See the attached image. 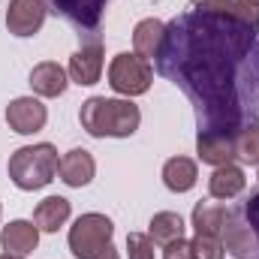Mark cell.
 Segmentation results:
<instances>
[{
	"instance_id": "cell-27",
	"label": "cell",
	"mask_w": 259,
	"mask_h": 259,
	"mask_svg": "<svg viewBox=\"0 0 259 259\" xmlns=\"http://www.w3.org/2000/svg\"><path fill=\"white\" fill-rule=\"evenodd\" d=\"M0 259H24V256H18V253H0Z\"/></svg>"
},
{
	"instance_id": "cell-14",
	"label": "cell",
	"mask_w": 259,
	"mask_h": 259,
	"mask_svg": "<svg viewBox=\"0 0 259 259\" xmlns=\"http://www.w3.org/2000/svg\"><path fill=\"white\" fill-rule=\"evenodd\" d=\"M0 244L6 253H18V256H27L36 250L39 244V226L30 223V220H12L3 226L0 232Z\"/></svg>"
},
{
	"instance_id": "cell-9",
	"label": "cell",
	"mask_w": 259,
	"mask_h": 259,
	"mask_svg": "<svg viewBox=\"0 0 259 259\" xmlns=\"http://www.w3.org/2000/svg\"><path fill=\"white\" fill-rule=\"evenodd\" d=\"M49 121V109L36 100V97H18L6 106V124L18 136H33L46 127Z\"/></svg>"
},
{
	"instance_id": "cell-3",
	"label": "cell",
	"mask_w": 259,
	"mask_h": 259,
	"mask_svg": "<svg viewBox=\"0 0 259 259\" xmlns=\"http://www.w3.org/2000/svg\"><path fill=\"white\" fill-rule=\"evenodd\" d=\"M58 166H61V157L52 142L24 145L9 157V178L18 190H42L46 184L55 181Z\"/></svg>"
},
{
	"instance_id": "cell-5",
	"label": "cell",
	"mask_w": 259,
	"mask_h": 259,
	"mask_svg": "<svg viewBox=\"0 0 259 259\" xmlns=\"http://www.w3.org/2000/svg\"><path fill=\"white\" fill-rule=\"evenodd\" d=\"M151 81H154V66H151V61L139 58L136 52L133 55L130 52L115 55V61L109 66V84H112L115 94H121L127 100L130 97H142V94H148Z\"/></svg>"
},
{
	"instance_id": "cell-19",
	"label": "cell",
	"mask_w": 259,
	"mask_h": 259,
	"mask_svg": "<svg viewBox=\"0 0 259 259\" xmlns=\"http://www.w3.org/2000/svg\"><path fill=\"white\" fill-rule=\"evenodd\" d=\"M196 178H199V169L190 157H172L166 160L163 166V184L172 190V193H187L196 187Z\"/></svg>"
},
{
	"instance_id": "cell-10",
	"label": "cell",
	"mask_w": 259,
	"mask_h": 259,
	"mask_svg": "<svg viewBox=\"0 0 259 259\" xmlns=\"http://www.w3.org/2000/svg\"><path fill=\"white\" fill-rule=\"evenodd\" d=\"M69 81L72 84H81V88H91L100 81L103 75V42L100 39H88L72 58H69Z\"/></svg>"
},
{
	"instance_id": "cell-26",
	"label": "cell",
	"mask_w": 259,
	"mask_h": 259,
	"mask_svg": "<svg viewBox=\"0 0 259 259\" xmlns=\"http://www.w3.org/2000/svg\"><path fill=\"white\" fill-rule=\"evenodd\" d=\"M91 259H121V253H118V247H115V244H106L103 250H97Z\"/></svg>"
},
{
	"instance_id": "cell-13",
	"label": "cell",
	"mask_w": 259,
	"mask_h": 259,
	"mask_svg": "<svg viewBox=\"0 0 259 259\" xmlns=\"http://www.w3.org/2000/svg\"><path fill=\"white\" fill-rule=\"evenodd\" d=\"M30 88L36 97H61L69 88V72L55 61H42L30 69Z\"/></svg>"
},
{
	"instance_id": "cell-7",
	"label": "cell",
	"mask_w": 259,
	"mask_h": 259,
	"mask_svg": "<svg viewBox=\"0 0 259 259\" xmlns=\"http://www.w3.org/2000/svg\"><path fill=\"white\" fill-rule=\"evenodd\" d=\"M112 0H52L55 12H61L66 21L78 30V36H91V39H100L97 30L103 24V15H106V6Z\"/></svg>"
},
{
	"instance_id": "cell-24",
	"label": "cell",
	"mask_w": 259,
	"mask_h": 259,
	"mask_svg": "<svg viewBox=\"0 0 259 259\" xmlns=\"http://www.w3.org/2000/svg\"><path fill=\"white\" fill-rule=\"evenodd\" d=\"M127 253L130 259H154V241L145 232H130L127 235Z\"/></svg>"
},
{
	"instance_id": "cell-25",
	"label": "cell",
	"mask_w": 259,
	"mask_h": 259,
	"mask_svg": "<svg viewBox=\"0 0 259 259\" xmlns=\"http://www.w3.org/2000/svg\"><path fill=\"white\" fill-rule=\"evenodd\" d=\"M163 259H193V244H190V241H184V238H178V241L166 244Z\"/></svg>"
},
{
	"instance_id": "cell-4",
	"label": "cell",
	"mask_w": 259,
	"mask_h": 259,
	"mask_svg": "<svg viewBox=\"0 0 259 259\" xmlns=\"http://www.w3.org/2000/svg\"><path fill=\"white\" fill-rule=\"evenodd\" d=\"M223 247L235 259H259V187L244 202L229 208Z\"/></svg>"
},
{
	"instance_id": "cell-11",
	"label": "cell",
	"mask_w": 259,
	"mask_h": 259,
	"mask_svg": "<svg viewBox=\"0 0 259 259\" xmlns=\"http://www.w3.org/2000/svg\"><path fill=\"white\" fill-rule=\"evenodd\" d=\"M235 136L238 133H226V130H199V136H196L199 160L214 169L232 163L235 160Z\"/></svg>"
},
{
	"instance_id": "cell-15",
	"label": "cell",
	"mask_w": 259,
	"mask_h": 259,
	"mask_svg": "<svg viewBox=\"0 0 259 259\" xmlns=\"http://www.w3.org/2000/svg\"><path fill=\"white\" fill-rule=\"evenodd\" d=\"M244 184H247L244 169L235 166V163H226V166H217L214 175L208 178V193H211V199L226 202V199H235V196L241 193Z\"/></svg>"
},
{
	"instance_id": "cell-2",
	"label": "cell",
	"mask_w": 259,
	"mask_h": 259,
	"mask_svg": "<svg viewBox=\"0 0 259 259\" xmlns=\"http://www.w3.org/2000/svg\"><path fill=\"white\" fill-rule=\"evenodd\" d=\"M81 130L94 139H130L139 124L142 112L133 100H106V97H91L81 103L78 112Z\"/></svg>"
},
{
	"instance_id": "cell-20",
	"label": "cell",
	"mask_w": 259,
	"mask_h": 259,
	"mask_svg": "<svg viewBox=\"0 0 259 259\" xmlns=\"http://www.w3.org/2000/svg\"><path fill=\"white\" fill-rule=\"evenodd\" d=\"M148 235H151L154 244H163V247L172 244V241H178V238H184V220H181V214H175V211L154 214L151 223H148Z\"/></svg>"
},
{
	"instance_id": "cell-18",
	"label": "cell",
	"mask_w": 259,
	"mask_h": 259,
	"mask_svg": "<svg viewBox=\"0 0 259 259\" xmlns=\"http://www.w3.org/2000/svg\"><path fill=\"white\" fill-rule=\"evenodd\" d=\"M69 214H72L69 199H64V196H49V199H42L33 208V223L39 226V232H58L66 220H69Z\"/></svg>"
},
{
	"instance_id": "cell-6",
	"label": "cell",
	"mask_w": 259,
	"mask_h": 259,
	"mask_svg": "<svg viewBox=\"0 0 259 259\" xmlns=\"http://www.w3.org/2000/svg\"><path fill=\"white\" fill-rule=\"evenodd\" d=\"M115 235V223L106 214H81L72 226H69V250L75 259H91L97 250H103L106 244H112Z\"/></svg>"
},
{
	"instance_id": "cell-23",
	"label": "cell",
	"mask_w": 259,
	"mask_h": 259,
	"mask_svg": "<svg viewBox=\"0 0 259 259\" xmlns=\"http://www.w3.org/2000/svg\"><path fill=\"white\" fill-rule=\"evenodd\" d=\"M190 244H193V259H223V256H226L223 238H208V235H196Z\"/></svg>"
},
{
	"instance_id": "cell-21",
	"label": "cell",
	"mask_w": 259,
	"mask_h": 259,
	"mask_svg": "<svg viewBox=\"0 0 259 259\" xmlns=\"http://www.w3.org/2000/svg\"><path fill=\"white\" fill-rule=\"evenodd\" d=\"M205 9H217L226 15H235L238 21L259 30V0H199Z\"/></svg>"
},
{
	"instance_id": "cell-1",
	"label": "cell",
	"mask_w": 259,
	"mask_h": 259,
	"mask_svg": "<svg viewBox=\"0 0 259 259\" xmlns=\"http://www.w3.org/2000/svg\"><path fill=\"white\" fill-rule=\"evenodd\" d=\"M157 72L178 84L199 130L241 133L259 124V30L235 15L190 6L166 24Z\"/></svg>"
},
{
	"instance_id": "cell-12",
	"label": "cell",
	"mask_w": 259,
	"mask_h": 259,
	"mask_svg": "<svg viewBox=\"0 0 259 259\" xmlns=\"http://www.w3.org/2000/svg\"><path fill=\"white\" fill-rule=\"evenodd\" d=\"M61 181L66 187H88L97 175V163H94V154L84 151V148H72L61 157Z\"/></svg>"
},
{
	"instance_id": "cell-16",
	"label": "cell",
	"mask_w": 259,
	"mask_h": 259,
	"mask_svg": "<svg viewBox=\"0 0 259 259\" xmlns=\"http://www.w3.org/2000/svg\"><path fill=\"white\" fill-rule=\"evenodd\" d=\"M163 36H166V24L157 21V18H142L133 30V49L139 58L145 61H157L160 55V46H163Z\"/></svg>"
},
{
	"instance_id": "cell-28",
	"label": "cell",
	"mask_w": 259,
	"mask_h": 259,
	"mask_svg": "<svg viewBox=\"0 0 259 259\" xmlns=\"http://www.w3.org/2000/svg\"><path fill=\"white\" fill-rule=\"evenodd\" d=\"M0 214H3V205H0Z\"/></svg>"
},
{
	"instance_id": "cell-17",
	"label": "cell",
	"mask_w": 259,
	"mask_h": 259,
	"mask_svg": "<svg viewBox=\"0 0 259 259\" xmlns=\"http://www.w3.org/2000/svg\"><path fill=\"white\" fill-rule=\"evenodd\" d=\"M226 217H229V208H226V205H220V202H199V205L193 208V229H196V235L223 238Z\"/></svg>"
},
{
	"instance_id": "cell-8",
	"label": "cell",
	"mask_w": 259,
	"mask_h": 259,
	"mask_svg": "<svg viewBox=\"0 0 259 259\" xmlns=\"http://www.w3.org/2000/svg\"><path fill=\"white\" fill-rule=\"evenodd\" d=\"M46 15H49V0H9L6 27L12 36L27 39L39 33V27L46 24Z\"/></svg>"
},
{
	"instance_id": "cell-22",
	"label": "cell",
	"mask_w": 259,
	"mask_h": 259,
	"mask_svg": "<svg viewBox=\"0 0 259 259\" xmlns=\"http://www.w3.org/2000/svg\"><path fill=\"white\" fill-rule=\"evenodd\" d=\"M235 160L259 166V124H250L235 136Z\"/></svg>"
}]
</instances>
